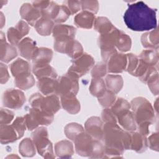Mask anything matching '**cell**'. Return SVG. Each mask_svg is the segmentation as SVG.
<instances>
[{"mask_svg": "<svg viewBox=\"0 0 159 159\" xmlns=\"http://www.w3.org/2000/svg\"><path fill=\"white\" fill-rule=\"evenodd\" d=\"M130 38L120 30L116 42V47L122 52H126L130 48Z\"/></svg>", "mask_w": 159, "mask_h": 159, "instance_id": "obj_31", "label": "cell"}, {"mask_svg": "<svg viewBox=\"0 0 159 159\" xmlns=\"http://www.w3.org/2000/svg\"><path fill=\"white\" fill-rule=\"evenodd\" d=\"M78 91V78L68 72L65 76H61L57 80V86L55 94L60 96L74 93L76 94Z\"/></svg>", "mask_w": 159, "mask_h": 159, "instance_id": "obj_5", "label": "cell"}, {"mask_svg": "<svg viewBox=\"0 0 159 159\" xmlns=\"http://www.w3.org/2000/svg\"><path fill=\"white\" fill-rule=\"evenodd\" d=\"M32 137L40 154H53L52 145L48 139V132L46 128L40 127L37 129L32 133Z\"/></svg>", "mask_w": 159, "mask_h": 159, "instance_id": "obj_6", "label": "cell"}, {"mask_svg": "<svg viewBox=\"0 0 159 159\" xmlns=\"http://www.w3.org/2000/svg\"><path fill=\"white\" fill-rule=\"evenodd\" d=\"M106 82L108 89L114 93H117L123 85L122 78L119 75H108L106 78Z\"/></svg>", "mask_w": 159, "mask_h": 159, "instance_id": "obj_26", "label": "cell"}, {"mask_svg": "<svg viewBox=\"0 0 159 159\" xmlns=\"http://www.w3.org/2000/svg\"><path fill=\"white\" fill-rule=\"evenodd\" d=\"M19 152L25 156H31L35 153V148L32 141L30 139L23 140L19 145Z\"/></svg>", "mask_w": 159, "mask_h": 159, "instance_id": "obj_36", "label": "cell"}, {"mask_svg": "<svg viewBox=\"0 0 159 159\" xmlns=\"http://www.w3.org/2000/svg\"><path fill=\"white\" fill-rule=\"evenodd\" d=\"M94 63V60L91 56L86 53L82 54L74 60L68 72L78 78L86 74L92 67Z\"/></svg>", "mask_w": 159, "mask_h": 159, "instance_id": "obj_7", "label": "cell"}, {"mask_svg": "<svg viewBox=\"0 0 159 159\" xmlns=\"http://www.w3.org/2000/svg\"><path fill=\"white\" fill-rule=\"evenodd\" d=\"M76 150L79 155H87L92 154L96 139L93 140L88 133L81 132L78 134L74 140Z\"/></svg>", "mask_w": 159, "mask_h": 159, "instance_id": "obj_9", "label": "cell"}, {"mask_svg": "<svg viewBox=\"0 0 159 159\" xmlns=\"http://www.w3.org/2000/svg\"><path fill=\"white\" fill-rule=\"evenodd\" d=\"M38 88L40 91L45 95L52 94L53 93H55L57 80L56 78L45 77L39 79Z\"/></svg>", "mask_w": 159, "mask_h": 159, "instance_id": "obj_19", "label": "cell"}, {"mask_svg": "<svg viewBox=\"0 0 159 159\" xmlns=\"http://www.w3.org/2000/svg\"><path fill=\"white\" fill-rule=\"evenodd\" d=\"M1 83L2 84L6 83L7 81L9 78V73H8V71H7V66L1 63Z\"/></svg>", "mask_w": 159, "mask_h": 159, "instance_id": "obj_47", "label": "cell"}, {"mask_svg": "<svg viewBox=\"0 0 159 159\" xmlns=\"http://www.w3.org/2000/svg\"><path fill=\"white\" fill-rule=\"evenodd\" d=\"M119 123L127 130L134 131L136 129L135 120L133 114L129 111L127 110L117 116Z\"/></svg>", "mask_w": 159, "mask_h": 159, "instance_id": "obj_20", "label": "cell"}, {"mask_svg": "<svg viewBox=\"0 0 159 159\" xmlns=\"http://www.w3.org/2000/svg\"><path fill=\"white\" fill-rule=\"evenodd\" d=\"M85 128L89 134L97 140H101L103 137L102 122L98 117L89 118L85 124Z\"/></svg>", "mask_w": 159, "mask_h": 159, "instance_id": "obj_12", "label": "cell"}, {"mask_svg": "<svg viewBox=\"0 0 159 159\" xmlns=\"http://www.w3.org/2000/svg\"><path fill=\"white\" fill-rule=\"evenodd\" d=\"M127 56L128 58V65H127V70L129 73H130L132 75H134V73L139 65V59L137 58V56L132 53L127 54Z\"/></svg>", "mask_w": 159, "mask_h": 159, "instance_id": "obj_40", "label": "cell"}, {"mask_svg": "<svg viewBox=\"0 0 159 159\" xmlns=\"http://www.w3.org/2000/svg\"><path fill=\"white\" fill-rule=\"evenodd\" d=\"M94 20L95 17L94 14L86 11L81 12L74 19V22L78 27L84 29L91 28L94 23Z\"/></svg>", "mask_w": 159, "mask_h": 159, "instance_id": "obj_17", "label": "cell"}, {"mask_svg": "<svg viewBox=\"0 0 159 159\" xmlns=\"http://www.w3.org/2000/svg\"><path fill=\"white\" fill-rule=\"evenodd\" d=\"M99 103L104 107H109L116 101L115 93L110 90H106V91L100 97L98 98Z\"/></svg>", "mask_w": 159, "mask_h": 159, "instance_id": "obj_37", "label": "cell"}, {"mask_svg": "<svg viewBox=\"0 0 159 159\" xmlns=\"http://www.w3.org/2000/svg\"><path fill=\"white\" fill-rule=\"evenodd\" d=\"M23 37L20 32L16 27H11L7 30V38L12 45L19 44L20 40Z\"/></svg>", "mask_w": 159, "mask_h": 159, "instance_id": "obj_38", "label": "cell"}, {"mask_svg": "<svg viewBox=\"0 0 159 159\" xmlns=\"http://www.w3.org/2000/svg\"><path fill=\"white\" fill-rule=\"evenodd\" d=\"M107 72L106 65L103 63H98L93 69L91 74L93 78H101Z\"/></svg>", "mask_w": 159, "mask_h": 159, "instance_id": "obj_42", "label": "cell"}, {"mask_svg": "<svg viewBox=\"0 0 159 159\" xmlns=\"http://www.w3.org/2000/svg\"><path fill=\"white\" fill-rule=\"evenodd\" d=\"M94 29L101 34L109 33L114 29V27L111 22L106 17H98L94 23Z\"/></svg>", "mask_w": 159, "mask_h": 159, "instance_id": "obj_27", "label": "cell"}, {"mask_svg": "<svg viewBox=\"0 0 159 159\" xmlns=\"http://www.w3.org/2000/svg\"><path fill=\"white\" fill-rule=\"evenodd\" d=\"M0 134L1 142L2 143L12 142L20 138L18 132L12 124L11 125H9L7 124H1Z\"/></svg>", "mask_w": 159, "mask_h": 159, "instance_id": "obj_16", "label": "cell"}, {"mask_svg": "<svg viewBox=\"0 0 159 159\" xmlns=\"http://www.w3.org/2000/svg\"><path fill=\"white\" fill-rule=\"evenodd\" d=\"M12 125L18 132L20 135V137H21L23 135L24 131L25 130V126L27 125L25 117H17L14 120V122H13Z\"/></svg>", "mask_w": 159, "mask_h": 159, "instance_id": "obj_43", "label": "cell"}, {"mask_svg": "<svg viewBox=\"0 0 159 159\" xmlns=\"http://www.w3.org/2000/svg\"><path fill=\"white\" fill-rule=\"evenodd\" d=\"M52 51L47 48H39L38 52L33 59V68H37L48 65L52 58Z\"/></svg>", "mask_w": 159, "mask_h": 159, "instance_id": "obj_18", "label": "cell"}, {"mask_svg": "<svg viewBox=\"0 0 159 159\" xmlns=\"http://www.w3.org/2000/svg\"><path fill=\"white\" fill-rule=\"evenodd\" d=\"M29 102L32 107L40 109L48 114L53 115L60 107L59 99L55 94H50L46 98H43L40 94L35 93L29 98Z\"/></svg>", "mask_w": 159, "mask_h": 159, "instance_id": "obj_3", "label": "cell"}, {"mask_svg": "<svg viewBox=\"0 0 159 159\" xmlns=\"http://www.w3.org/2000/svg\"><path fill=\"white\" fill-rule=\"evenodd\" d=\"M25 101L24 93L15 89H8L3 94L2 102L4 106L11 109L20 108Z\"/></svg>", "mask_w": 159, "mask_h": 159, "instance_id": "obj_8", "label": "cell"}, {"mask_svg": "<svg viewBox=\"0 0 159 159\" xmlns=\"http://www.w3.org/2000/svg\"><path fill=\"white\" fill-rule=\"evenodd\" d=\"M1 34V60L7 63L17 56V50L12 45L6 43L5 37L2 32Z\"/></svg>", "mask_w": 159, "mask_h": 159, "instance_id": "obj_15", "label": "cell"}, {"mask_svg": "<svg viewBox=\"0 0 159 159\" xmlns=\"http://www.w3.org/2000/svg\"><path fill=\"white\" fill-rule=\"evenodd\" d=\"M10 69L12 75L14 77L22 74L30 72L29 64L25 60L18 58L14 61L10 66Z\"/></svg>", "mask_w": 159, "mask_h": 159, "instance_id": "obj_23", "label": "cell"}, {"mask_svg": "<svg viewBox=\"0 0 159 159\" xmlns=\"http://www.w3.org/2000/svg\"><path fill=\"white\" fill-rule=\"evenodd\" d=\"M25 122L29 130L36 129L39 125H48L53 119V115L48 114L40 109L33 107L25 116Z\"/></svg>", "mask_w": 159, "mask_h": 159, "instance_id": "obj_4", "label": "cell"}, {"mask_svg": "<svg viewBox=\"0 0 159 159\" xmlns=\"http://www.w3.org/2000/svg\"><path fill=\"white\" fill-rule=\"evenodd\" d=\"M56 153L60 155H67L73 153V145L68 140H62L57 143L55 145Z\"/></svg>", "mask_w": 159, "mask_h": 159, "instance_id": "obj_34", "label": "cell"}, {"mask_svg": "<svg viewBox=\"0 0 159 159\" xmlns=\"http://www.w3.org/2000/svg\"><path fill=\"white\" fill-rule=\"evenodd\" d=\"M53 26L52 20L45 17L39 19L35 24L36 30L41 35H48L51 33Z\"/></svg>", "mask_w": 159, "mask_h": 159, "instance_id": "obj_25", "label": "cell"}, {"mask_svg": "<svg viewBox=\"0 0 159 159\" xmlns=\"http://www.w3.org/2000/svg\"><path fill=\"white\" fill-rule=\"evenodd\" d=\"M156 9L148 7L142 1L128 5L124 15V21L134 31H145L155 29L157 25Z\"/></svg>", "mask_w": 159, "mask_h": 159, "instance_id": "obj_1", "label": "cell"}, {"mask_svg": "<svg viewBox=\"0 0 159 159\" xmlns=\"http://www.w3.org/2000/svg\"><path fill=\"white\" fill-rule=\"evenodd\" d=\"M130 107V104L125 99L122 98H118L117 100L114 102V104L111 108V111L117 117L122 112L129 110Z\"/></svg>", "mask_w": 159, "mask_h": 159, "instance_id": "obj_35", "label": "cell"}, {"mask_svg": "<svg viewBox=\"0 0 159 159\" xmlns=\"http://www.w3.org/2000/svg\"><path fill=\"white\" fill-rule=\"evenodd\" d=\"M135 120L139 125L141 134L148 133V126L155 119L154 112L150 103L145 98H137L131 102Z\"/></svg>", "mask_w": 159, "mask_h": 159, "instance_id": "obj_2", "label": "cell"}, {"mask_svg": "<svg viewBox=\"0 0 159 159\" xmlns=\"http://www.w3.org/2000/svg\"><path fill=\"white\" fill-rule=\"evenodd\" d=\"M18 48L21 56L26 59H34L38 52L35 42L30 38L22 40L18 44Z\"/></svg>", "mask_w": 159, "mask_h": 159, "instance_id": "obj_11", "label": "cell"}, {"mask_svg": "<svg viewBox=\"0 0 159 159\" xmlns=\"http://www.w3.org/2000/svg\"><path fill=\"white\" fill-rule=\"evenodd\" d=\"M149 141H150V147H152V145H156L158 147V134H153V135H152L150 138L148 139Z\"/></svg>", "mask_w": 159, "mask_h": 159, "instance_id": "obj_48", "label": "cell"}, {"mask_svg": "<svg viewBox=\"0 0 159 159\" xmlns=\"http://www.w3.org/2000/svg\"><path fill=\"white\" fill-rule=\"evenodd\" d=\"M14 118V113L6 109H1V124H8Z\"/></svg>", "mask_w": 159, "mask_h": 159, "instance_id": "obj_44", "label": "cell"}, {"mask_svg": "<svg viewBox=\"0 0 159 159\" xmlns=\"http://www.w3.org/2000/svg\"><path fill=\"white\" fill-rule=\"evenodd\" d=\"M33 72L39 79L45 77L56 78L57 76L54 69L49 65L37 68H33Z\"/></svg>", "mask_w": 159, "mask_h": 159, "instance_id": "obj_30", "label": "cell"}, {"mask_svg": "<svg viewBox=\"0 0 159 159\" xmlns=\"http://www.w3.org/2000/svg\"><path fill=\"white\" fill-rule=\"evenodd\" d=\"M107 69L110 73L122 72L127 65V56L124 54L115 53L107 60Z\"/></svg>", "mask_w": 159, "mask_h": 159, "instance_id": "obj_10", "label": "cell"}, {"mask_svg": "<svg viewBox=\"0 0 159 159\" xmlns=\"http://www.w3.org/2000/svg\"><path fill=\"white\" fill-rule=\"evenodd\" d=\"M61 102L63 107L69 113L75 114L80 110V104L74 93H69L61 96Z\"/></svg>", "mask_w": 159, "mask_h": 159, "instance_id": "obj_14", "label": "cell"}, {"mask_svg": "<svg viewBox=\"0 0 159 159\" xmlns=\"http://www.w3.org/2000/svg\"><path fill=\"white\" fill-rule=\"evenodd\" d=\"M130 135V148L135 150L137 152H142L145 150L147 147V140L144 135L141 133L132 132Z\"/></svg>", "mask_w": 159, "mask_h": 159, "instance_id": "obj_22", "label": "cell"}, {"mask_svg": "<svg viewBox=\"0 0 159 159\" xmlns=\"http://www.w3.org/2000/svg\"><path fill=\"white\" fill-rule=\"evenodd\" d=\"M76 29L73 26L68 25L58 24L53 29V34L54 38L59 39L63 37L74 38L75 36Z\"/></svg>", "mask_w": 159, "mask_h": 159, "instance_id": "obj_21", "label": "cell"}, {"mask_svg": "<svg viewBox=\"0 0 159 159\" xmlns=\"http://www.w3.org/2000/svg\"><path fill=\"white\" fill-rule=\"evenodd\" d=\"M81 5L83 11H89L93 14L97 13L99 9L98 2L96 1H81Z\"/></svg>", "mask_w": 159, "mask_h": 159, "instance_id": "obj_41", "label": "cell"}, {"mask_svg": "<svg viewBox=\"0 0 159 159\" xmlns=\"http://www.w3.org/2000/svg\"><path fill=\"white\" fill-rule=\"evenodd\" d=\"M158 30L157 29H155L150 33L143 34L142 37V43L143 46L147 48H155V46L158 47Z\"/></svg>", "mask_w": 159, "mask_h": 159, "instance_id": "obj_29", "label": "cell"}, {"mask_svg": "<svg viewBox=\"0 0 159 159\" xmlns=\"http://www.w3.org/2000/svg\"><path fill=\"white\" fill-rule=\"evenodd\" d=\"M20 14L21 17L31 25H35L41 16L40 12L29 3L22 4L20 9Z\"/></svg>", "mask_w": 159, "mask_h": 159, "instance_id": "obj_13", "label": "cell"}, {"mask_svg": "<svg viewBox=\"0 0 159 159\" xmlns=\"http://www.w3.org/2000/svg\"><path fill=\"white\" fill-rule=\"evenodd\" d=\"M84 131L83 127L76 123H71L68 124L65 128V133L66 137L73 140L80 133Z\"/></svg>", "mask_w": 159, "mask_h": 159, "instance_id": "obj_33", "label": "cell"}, {"mask_svg": "<svg viewBox=\"0 0 159 159\" xmlns=\"http://www.w3.org/2000/svg\"><path fill=\"white\" fill-rule=\"evenodd\" d=\"M106 90L105 83L102 79L101 78H93L92 79L89 91L93 96L99 98L103 94Z\"/></svg>", "mask_w": 159, "mask_h": 159, "instance_id": "obj_28", "label": "cell"}, {"mask_svg": "<svg viewBox=\"0 0 159 159\" xmlns=\"http://www.w3.org/2000/svg\"><path fill=\"white\" fill-rule=\"evenodd\" d=\"M71 15V12L65 5L60 6L58 12L53 19L55 22H63L65 21Z\"/></svg>", "mask_w": 159, "mask_h": 159, "instance_id": "obj_39", "label": "cell"}, {"mask_svg": "<svg viewBox=\"0 0 159 159\" xmlns=\"http://www.w3.org/2000/svg\"><path fill=\"white\" fill-rule=\"evenodd\" d=\"M66 6L70 10L71 14H74L76 13L81 7V1H65Z\"/></svg>", "mask_w": 159, "mask_h": 159, "instance_id": "obj_46", "label": "cell"}, {"mask_svg": "<svg viewBox=\"0 0 159 159\" xmlns=\"http://www.w3.org/2000/svg\"><path fill=\"white\" fill-rule=\"evenodd\" d=\"M102 118L106 123L111 124H116L117 119L116 116L109 109H106L102 111Z\"/></svg>", "mask_w": 159, "mask_h": 159, "instance_id": "obj_45", "label": "cell"}, {"mask_svg": "<svg viewBox=\"0 0 159 159\" xmlns=\"http://www.w3.org/2000/svg\"><path fill=\"white\" fill-rule=\"evenodd\" d=\"M16 86L22 89H27L35 84V80L32 75L30 73H26L15 77Z\"/></svg>", "mask_w": 159, "mask_h": 159, "instance_id": "obj_24", "label": "cell"}, {"mask_svg": "<svg viewBox=\"0 0 159 159\" xmlns=\"http://www.w3.org/2000/svg\"><path fill=\"white\" fill-rule=\"evenodd\" d=\"M140 59L147 65L153 66L158 62V55L152 50H147L140 53Z\"/></svg>", "mask_w": 159, "mask_h": 159, "instance_id": "obj_32", "label": "cell"}]
</instances>
